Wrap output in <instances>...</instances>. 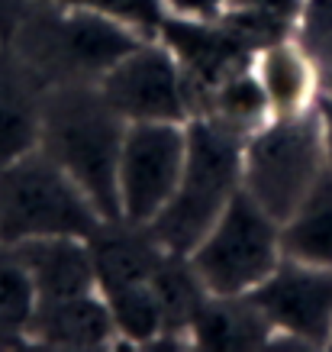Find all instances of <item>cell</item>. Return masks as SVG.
I'll return each instance as SVG.
<instances>
[{
  "label": "cell",
  "instance_id": "9",
  "mask_svg": "<svg viewBox=\"0 0 332 352\" xmlns=\"http://www.w3.org/2000/svg\"><path fill=\"white\" fill-rule=\"evenodd\" d=\"M252 298L268 314L274 340L287 336L294 346H303V349H329L332 268L281 258V265L252 291Z\"/></svg>",
  "mask_w": 332,
  "mask_h": 352
},
{
  "label": "cell",
  "instance_id": "30",
  "mask_svg": "<svg viewBox=\"0 0 332 352\" xmlns=\"http://www.w3.org/2000/svg\"><path fill=\"white\" fill-rule=\"evenodd\" d=\"M0 39H3V36H0Z\"/></svg>",
  "mask_w": 332,
  "mask_h": 352
},
{
  "label": "cell",
  "instance_id": "1",
  "mask_svg": "<svg viewBox=\"0 0 332 352\" xmlns=\"http://www.w3.org/2000/svg\"><path fill=\"white\" fill-rule=\"evenodd\" d=\"M145 39L126 23L55 0H23L3 36L43 87L100 81Z\"/></svg>",
  "mask_w": 332,
  "mask_h": 352
},
{
  "label": "cell",
  "instance_id": "22",
  "mask_svg": "<svg viewBox=\"0 0 332 352\" xmlns=\"http://www.w3.org/2000/svg\"><path fill=\"white\" fill-rule=\"evenodd\" d=\"M294 43L326 85L332 75V0H303L294 20Z\"/></svg>",
  "mask_w": 332,
  "mask_h": 352
},
{
  "label": "cell",
  "instance_id": "7",
  "mask_svg": "<svg viewBox=\"0 0 332 352\" xmlns=\"http://www.w3.org/2000/svg\"><path fill=\"white\" fill-rule=\"evenodd\" d=\"M187 155V123H126L117 165L119 220L149 226L174 197Z\"/></svg>",
  "mask_w": 332,
  "mask_h": 352
},
{
  "label": "cell",
  "instance_id": "15",
  "mask_svg": "<svg viewBox=\"0 0 332 352\" xmlns=\"http://www.w3.org/2000/svg\"><path fill=\"white\" fill-rule=\"evenodd\" d=\"M91 252H94L100 294H110V291L136 285V281H149L152 272L165 258V249L152 236L149 226L123 223V220L100 226L91 236Z\"/></svg>",
  "mask_w": 332,
  "mask_h": 352
},
{
  "label": "cell",
  "instance_id": "5",
  "mask_svg": "<svg viewBox=\"0 0 332 352\" xmlns=\"http://www.w3.org/2000/svg\"><path fill=\"white\" fill-rule=\"evenodd\" d=\"M326 142L316 104L300 113H274L242 146V191L274 220H287L326 168Z\"/></svg>",
  "mask_w": 332,
  "mask_h": 352
},
{
  "label": "cell",
  "instance_id": "28",
  "mask_svg": "<svg viewBox=\"0 0 332 352\" xmlns=\"http://www.w3.org/2000/svg\"><path fill=\"white\" fill-rule=\"evenodd\" d=\"M322 87H332V75H329V81H326V85H322Z\"/></svg>",
  "mask_w": 332,
  "mask_h": 352
},
{
  "label": "cell",
  "instance_id": "23",
  "mask_svg": "<svg viewBox=\"0 0 332 352\" xmlns=\"http://www.w3.org/2000/svg\"><path fill=\"white\" fill-rule=\"evenodd\" d=\"M223 26L239 43L252 49V52H265L271 45L284 43V39H294V20H284V16H274V13L265 10H246V7H226L220 13Z\"/></svg>",
  "mask_w": 332,
  "mask_h": 352
},
{
  "label": "cell",
  "instance_id": "3",
  "mask_svg": "<svg viewBox=\"0 0 332 352\" xmlns=\"http://www.w3.org/2000/svg\"><path fill=\"white\" fill-rule=\"evenodd\" d=\"M242 146L246 136L210 117L187 120V155L178 191L149 223L165 252L187 256L200 243L233 194L242 188Z\"/></svg>",
  "mask_w": 332,
  "mask_h": 352
},
{
  "label": "cell",
  "instance_id": "8",
  "mask_svg": "<svg viewBox=\"0 0 332 352\" xmlns=\"http://www.w3.org/2000/svg\"><path fill=\"white\" fill-rule=\"evenodd\" d=\"M97 87L126 123H187L193 117L184 68L158 36L123 55Z\"/></svg>",
  "mask_w": 332,
  "mask_h": 352
},
{
  "label": "cell",
  "instance_id": "21",
  "mask_svg": "<svg viewBox=\"0 0 332 352\" xmlns=\"http://www.w3.org/2000/svg\"><path fill=\"white\" fill-rule=\"evenodd\" d=\"M39 294L29 272L23 268L10 245H0V346L26 342V327L36 314Z\"/></svg>",
  "mask_w": 332,
  "mask_h": 352
},
{
  "label": "cell",
  "instance_id": "24",
  "mask_svg": "<svg viewBox=\"0 0 332 352\" xmlns=\"http://www.w3.org/2000/svg\"><path fill=\"white\" fill-rule=\"evenodd\" d=\"M55 3H68V7H81V10L104 13L110 20H119L132 26L136 32L155 39L161 30V20L168 13L165 0H55Z\"/></svg>",
  "mask_w": 332,
  "mask_h": 352
},
{
  "label": "cell",
  "instance_id": "14",
  "mask_svg": "<svg viewBox=\"0 0 332 352\" xmlns=\"http://www.w3.org/2000/svg\"><path fill=\"white\" fill-rule=\"evenodd\" d=\"M43 85L0 39V165L39 149Z\"/></svg>",
  "mask_w": 332,
  "mask_h": 352
},
{
  "label": "cell",
  "instance_id": "25",
  "mask_svg": "<svg viewBox=\"0 0 332 352\" xmlns=\"http://www.w3.org/2000/svg\"><path fill=\"white\" fill-rule=\"evenodd\" d=\"M303 0H226V7H246V10H265L284 20H297ZM223 7V10H226Z\"/></svg>",
  "mask_w": 332,
  "mask_h": 352
},
{
  "label": "cell",
  "instance_id": "13",
  "mask_svg": "<svg viewBox=\"0 0 332 352\" xmlns=\"http://www.w3.org/2000/svg\"><path fill=\"white\" fill-rule=\"evenodd\" d=\"M187 340L206 352H252L274 342V327L252 294H210Z\"/></svg>",
  "mask_w": 332,
  "mask_h": 352
},
{
  "label": "cell",
  "instance_id": "18",
  "mask_svg": "<svg viewBox=\"0 0 332 352\" xmlns=\"http://www.w3.org/2000/svg\"><path fill=\"white\" fill-rule=\"evenodd\" d=\"M149 285L155 291V298H158L161 323H165V333H161L158 342H165V340L184 342L187 333H191V323L197 317V310L204 307V300L210 298L206 285L193 272L191 258L178 256V252H165L158 268L152 272Z\"/></svg>",
  "mask_w": 332,
  "mask_h": 352
},
{
  "label": "cell",
  "instance_id": "17",
  "mask_svg": "<svg viewBox=\"0 0 332 352\" xmlns=\"http://www.w3.org/2000/svg\"><path fill=\"white\" fill-rule=\"evenodd\" d=\"M255 72L265 85V94H268L274 113H300V110L316 104V97L322 91V87H316L322 78L316 75V68L297 49L294 39H284V43L258 52Z\"/></svg>",
  "mask_w": 332,
  "mask_h": 352
},
{
  "label": "cell",
  "instance_id": "26",
  "mask_svg": "<svg viewBox=\"0 0 332 352\" xmlns=\"http://www.w3.org/2000/svg\"><path fill=\"white\" fill-rule=\"evenodd\" d=\"M316 110H320V123H322V142H326V162L332 165V91L322 87L316 97Z\"/></svg>",
  "mask_w": 332,
  "mask_h": 352
},
{
  "label": "cell",
  "instance_id": "31",
  "mask_svg": "<svg viewBox=\"0 0 332 352\" xmlns=\"http://www.w3.org/2000/svg\"><path fill=\"white\" fill-rule=\"evenodd\" d=\"M329 91H332V87H329Z\"/></svg>",
  "mask_w": 332,
  "mask_h": 352
},
{
  "label": "cell",
  "instance_id": "19",
  "mask_svg": "<svg viewBox=\"0 0 332 352\" xmlns=\"http://www.w3.org/2000/svg\"><path fill=\"white\" fill-rule=\"evenodd\" d=\"M197 117H210L216 123L229 126L233 133H239V136H248V133L265 126L274 117V110H271V100L265 94V85H261L258 72L246 68L239 75L226 78L223 85H216L206 94Z\"/></svg>",
  "mask_w": 332,
  "mask_h": 352
},
{
  "label": "cell",
  "instance_id": "6",
  "mask_svg": "<svg viewBox=\"0 0 332 352\" xmlns=\"http://www.w3.org/2000/svg\"><path fill=\"white\" fill-rule=\"evenodd\" d=\"M187 258L210 294H252L284 258L281 220L239 188Z\"/></svg>",
  "mask_w": 332,
  "mask_h": 352
},
{
  "label": "cell",
  "instance_id": "29",
  "mask_svg": "<svg viewBox=\"0 0 332 352\" xmlns=\"http://www.w3.org/2000/svg\"><path fill=\"white\" fill-rule=\"evenodd\" d=\"M329 349H332V342H329Z\"/></svg>",
  "mask_w": 332,
  "mask_h": 352
},
{
  "label": "cell",
  "instance_id": "27",
  "mask_svg": "<svg viewBox=\"0 0 332 352\" xmlns=\"http://www.w3.org/2000/svg\"><path fill=\"white\" fill-rule=\"evenodd\" d=\"M23 7V0H0V20H3V26L10 30L13 16H16V10Z\"/></svg>",
  "mask_w": 332,
  "mask_h": 352
},
{
  "label": "cell",
  "instance_id": "10",
  "mask_svg": "<svg viewBox=\"0 0 332 352\" xmlns=\"http://www.w3.org/2000/svg\"><path fill=\"white\" fill-rule=\"evenodd\" d=\"M158 39L181 62L187 87H191V113L197 117L206 94L226 78L255 68L258 55L239 43L223 26L220 16H187V13H165Z\"/></svg>",
  "mask_w": 332,
  "mask_h": 352
},
{
  "label": "cell",
  "instance_id": "2",
  "mask_svg": "<svg viewBox=\"0 0 332 352\" xmlns=\"http://www.w3.org/2000/svg\"><path fill=\"white\" fill-rule=\"evenodd\" d=\"M123 136L126 120L107 104L97 81L43 87L39 149L84 188L107 223L119 220L117 165Z\"/></svg>",
  "mask_w": 332,
  "mask_h": 352
},
{
  "label": "cell",
  "instance_id": "11",
  "mask_svg": "<svg viewBox=\"0 0 332 352\" xmlns=\"http://www.w3.org/2000/svg\"><path fill=\"white\" fill-rule=\"evenodd\" d=\"M26 342L43 349L94 352L117 346V327L104 294H75V298L39 300L26 327Z\"/></svg>",
  "mask_w": 332,
  "mask_h": 352
},
{
  "label": "cell",
  "instance_id": "20",
  "mask_svg": "<svg viewBox=\"0 0 332 352\" xmlns=\"http://www.w3.org/2000/svg\"><path fill=\"white\" fill-rule=\"evenodd\" d=\"M117 327V336L123 346H158L165 323H161L158 298L149 281H136L126 288H117L104 294Z\"/></svg>",
  "mask_w": 332,
  "mask_h": 352
},
{
  "label": "cell",
  "instance_id": "12",
  "mask_svg": "<svg viewBox=\"0 0 332 352\" xmlns=\"http://www.w3.org/2000/svg\"><path fill=\"white\" fill-rule=\"evenodd\" d=\"M23 268L29 272L39 300L94 294L97 272L91 239L84 236H39L10 245Z\"/></svg>",
  "mask_w": 332,
  "mask_h": 352
},
{
  "label": "cell",
  "instance_id": "16",
  "mask_svg": "<svg viewBox=\"0 0 332 352\" xmlns=\"http://www.w3.org/2000/svg\"><path fill=\"white\" fill-rule=\"evenodd\" d=\"M281 249L284 258L332 268V165L320 171L294 214L281 220Z\"/></svg>",
  "mask_w": 332,
  "mask_h": 352
},
{
  "label": "cell",
  "instance_id": "4",
  "mask_svg": "<svg viewBox=\"0 0 332 352\" xmlns=\"http://www.w3.org/2000/svg\"><path fill=\"white\" fill-rule=\"evenodd\" d=\"M107 223L84 188L43 149L0 165V245L39 236H91Z\"/></svg>",
  "mask_w": 332,
  "mask_h": 352
}]
</instances>
